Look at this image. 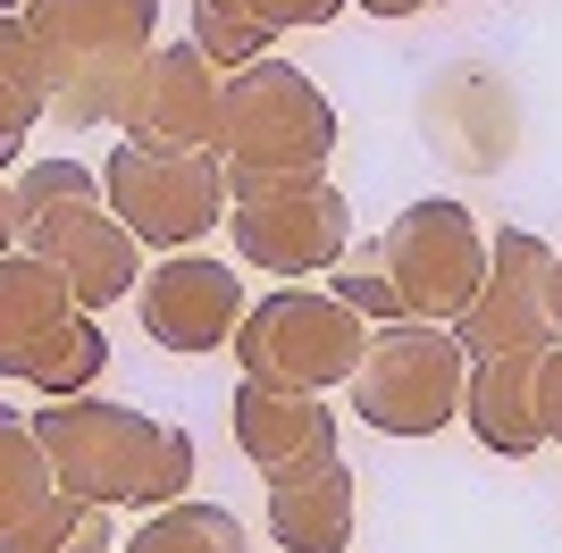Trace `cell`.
<instances>
[{"instance_id":"17","label":"cell","mask_w":562,"mask_h":553,"mask_svg":"<svg viewBox=\"0 0 562 553\" xmlns=\"http://www.w3.org/2000/svg\"><path fill=\"white\" fill-rule=\"evenodd\" d=\"M328 18H345V0H193V43L218 68H252V59H269L278 34L328 25Z\"/></svg>"},{"instance_id":"4","label":"cell","mask_w":562,"mask_h":553,"mask_svg":"<svg viewBox=\"0 0 562 553\" xmlns=\"http://www.w3.org/2000/svg\"><path fill=\"white\" fill-rule=\"evenodd\" d=\"M378 327L336 294H311V285H278L269 302L244 311L235 327V361L244 377L260 386H294V394H328V386H352V369L370 352Z\"/></svg>"},{"instance_id":"7","label":"cell","mask_w":562,"mask_h":553,"mask_svg":"<svg viewBox=\"0 0 562 553\" xmlns=\"http://www.w3.org/2000/svg\"><path fill=\"white\" fill-rule=\"evenodd\" d=\"M378 244H386V269H395V285H403V319L453 327L470 302H479V285H487V235H479V218H470L462 202H446V193L395 210V218L378 227Z\"/></svg>"},{"instance_id":"18","label":"cell","mask_w":562,"mask_h":553,"mask_svg":"<svg viewBox=\"0 0 562 553\" xmlns=\"http://www.w3.org/2000/svg\"><path fill=\"white\" fill-rule=\"evenodd\" d=\"M269 537L285 553H345L352 545V470L345 461L269 486Z\"/></svg>"},{"instance_id":"16","label":"cell","mask_w":562,"mask_h":553,"mask_svg":"<svg viewBox=\"0 0 562 553\" xmlns=\"http://www.w3.org/2000/svg\"><path fill=\"white\" fill-rule=\"evenodd\" d=\"M538 361L546 352H504V361H470V394H462V419L487 453L520 461L546 444V419H538Z\"/></svg>"},{"instance_id":"1","label":"cell","mask_w":562,"mask_h":553,"mask_svg":"<svg viewBox=\"0 0 562 553\" xmlns=\"http://www.w3.org/2000/svg\"><path fill=\"white\" fill-rule=\"evenodd\" d=\"M34 437L59 461L68 495H85V504L168 511V504H186V486H193V437L168 428V419H151V411H135V403H101V394L43 403Z\"/></svg>"},{"instance_id":"26","label":"cell","mask_w":562,"mask_h":553,"mask_svg":"<svg viewBox=\"0 0 562 553\" xmlns=\"http://www.w3.org/2000/svg\"><path fill=\"white\" fill-rule=\"evenodd\" d=\"M546 311H554V336H562V244H554V276H546Z\"/></svg>"},{"instance_id":"6","label":"cell","mask_w":562,"mask_h":553,"mask_svg":"<svg viewBox=\"0 0 562 553\" xmlns=\"http://www.w3.org/2000/svg\"><path fill=\"white\" fill-rule=\"evenodd\" d=\"M110 210L151 244V252H193L227 218V160L218 151H151V143H110L101 160Z\"/></svg>"},{"instance_id":"10","label":"cell","mask_w":562,"mask_h":553,"mask_svg":"<svg viewBox=\"0 0 562 553\" xmlns=\"http://www.w3.org/2000/svg\"><path fill=\"white\" fill-rule=\"evenodd\" d=\"M546 276H554V244L529 227H504L487 244V285L470 302L453 336H462L470 361H504V352H546L562 345L554 336V311H546Z\"/></svg>"},{"instance_id":"14","label":"cell","mask_w":562,"mask_h":553,"mask_svg":"<svg viewBox=\"0 0 562 553\" xmlns=\"http://www.w3.org/2000/svg\"><path fill=\"white\" fill-rule=\"evenodd\" d=\"M235 419V453L252 461L260 478H303V470H328L336 461V411L319 403V394H294V386H260V377H244L227 403Z\"/></svg>"},{"instance_id":"23","label":"cell","mask_w":562,"mask_h":553,"mask_svg":"<svg viewBox=\"0 0 562 553\" xmlns=\"http://www.w3.org/2000/svg\"><path fill=\"white\" fill-rule=\"evenodd\" d=\"M328 294L336 302H352L370 327H395L403 319V285H395V269H386V244H352L345 260H336V276H328Z\"/></svg>"},{"instance_id":"21","label":"cell","mask_w":562,"mask_h":553,"mask_svg":"<svg viewBox=\"0 0 562 553\" xmlns=\"http://www.w3.org/2000/svg\"><path fill=\"white\" fill-rule=\"evenodd\" d=\"M101 361H110V336H101V311H76L59 336H50L34 361H25L18 386H34L43 403H76V394L101 386Z\"/></svg>"},{"instance_id":"19","label":"cell","mask_w":562,"mask_h":553,"mask_svg":"<svg viewBox=\"0 0 562 553\" xmlns=\"http://www.w3.org/2000/svg\"><path fill=\"white\" fill-rule=\"evenodd\" d=\"M50 110V68L25 9H0V160H18V143L34 135V117Z\"/></svg>"},{"instance_id":"2","label":"cell","mask_w":562,"mask_h":553,"mask_svg":"<svg viewBox=\"0 0 562 553\" xmlns=\"http://www.w3.org/2000/svg\"><path fill=\"white\" fill-rule=\"evenodd\" d=\"M328 151H336V101L294 59H252L227 76V110H218L227 202H260V193L328 177Z\"/></svg>"},{"instance_id":"27","label":"cell","mask_w":562,"mask_h":553,"mask_svg":"<svg viewBox=\"0 0 562 553\" xmlns=\"http://www.w3.org/2000/svg\"><path fill=\"white\" fill-rule=\"evenodd\" d=\"M9 9H25V0H9Z\"/></svg>"},{"instance_id":"9","label":"cell","mask_w":562,"mask_h":553,"mask_svg":"<svg viewBox=\"0 0 562 553\" xmlns=\"http://www.w3.org/2000/svg\"><path fill=\"white\" fill-rule=\"evenodd\" d=\"M227 76L211 50L177 34L143 59L135 92H126V117H117V135L126 143H151V151H218V110H227Z\"/></svg>"},{"instance_id":"22","label":"cell","mask_w":562,"mask_h":553,"mask_svg":"<svg viewBox=\"0 0 562 553\" xmlns=\"http://www.w3.org/2000/svg\"><path fill=\"white\" fill-rule=\"evenodd\" d=\"M117 553H244V520H235L227 504H168V511H151L135 537Z\"/></svg>"},{"instance_id":"25","label":"cell","mask_w":562,"mask_h":553,"mask_svg":"<svg viewBox=\"0 0 562 553\" xmlns=\"http://www.w3.org/2000/svg\"><path fill=\"white\" fill-rule=\"evenodd\" d=\"M370 18H420V9H437V0H361Z\"/></svg>"},{"instance_id":"15","label":"cell","mask_w":562,"mask_h":553,"mask_svg":"<svg viewBox=\"0 0 562 553\" xmlns=\"http://www.w3.org/2000/svg\"><path fill=\"white\" fill-rule=\"evenodd\" d=\"M76 311H85V302H76V285H68L59 260H43V252H0V377L18 386L25 361H34V352L76 319Z\"/></svg>"},{"instance_id":"3","label":"cell","mask_w":562,"mask_h":553,"mask_svg":"<svg viewBox=\"0 0 562 553\" xmlns=\"http://www.w3.org/2000/svg\"><path fill=\"white\" fill-rule=\"evenodd\" d=\"M25 25L50 68V117L76 135L117 126L143 59L160 50V0H25Z\"/></svg>"},{"instance_id":"12","label":"cell","mask_w":562,"mask_h":553,"mask_svg":"<svg viewBox=\"0 0 562 553\" xmlns=\"http://www.w3.org/2000/svg\"><path fill=\"white\" fill-rule=\"evenodd\" d=\"M25 252L59 260L85 311H110V302H126V294L143 285V269H151V260H143L151 244H143V235L110 210V193H85V202L50 210L43 227H34V244H25Z\"/></svg>"},{"instance_id":"24","label":"cell","mask_w":562,"mask_h":553,"mask_svg":"<svg viewBox=\"0 0 562 553\" xmlns=\"http://www.w3.org/2000/svg\"><path fill=\"white\" fill-rule=\"evenodd\" d=\"M538 419H546V444H562V345H546L538 361Z\"/></svg>"},{"instance_id":"5","label":"cell","mask_w":562,"mask_h":553,"mask_svg":"<svg viewBox=\"0 0 562 553\" xmlns=\"http://www.w3.org/2000/svg\"><path fill=\"white\" fill-rule=\"evenodd\" d=\"M462 394H470V352L437 319L378 327L361 369H352V411L378 437H437L446 419H462Z\"/></svg>"},{"instance_id":"20","label":"cell","mask_w":562,"mask_h":553,"mask_svg":"<svg viewBox=\"0 0 562 553\" xmlns=\"http://www.w3.org/2000/svg\"><path fill=\"white\" fill-rule=\"evenodd\" d=\"M85 193H110V184H101L85 160H34V168H9V184H0V235H9V252H25V244H34V227H43L50 210L85 202Z\"/></svg>"},{"instance_id":"8","label":"cell","mask_w":562,"mask_h":553,"mask_svg":"<svg viewBox=\"0 0 562 553\" xmlns=\"http://www.w3.org/2000/svg\"><path fill=\"white\" fill-rule=\"evenodd\" d=\"M227 227H235V260L260 276H319L352 252V210L328 177L260 193V202H235Z\"/></svg>"},{"instance_id":"13","label":"cell","mask_w":562,"mask_h":553,"mask_svg":"<svg viewBox=\"0 0 562 553\" xmlns=\"http://www.w3.org/2000/svg\"><path fill=\"white\" fill-rule=\"evenodd\" d=\"M76 520H85V495H68L34 419L9 411L0 419V553H59Z\"/></svg>"},{"instance_id":"11","label":"cell","mask_w":562,"mask_h":553,"mask_svg":"<svg viewBox=\"0 0 562 553\" xmlns=\"http://www.w3.org/2000/svg\"><path fill=\"white\" fill-rule=\"evenodd\" d=\"M135 311H143V336L168 352H218L244 327V276L211 252H160L135 285Z\"/></svg>"}]
</instances>
